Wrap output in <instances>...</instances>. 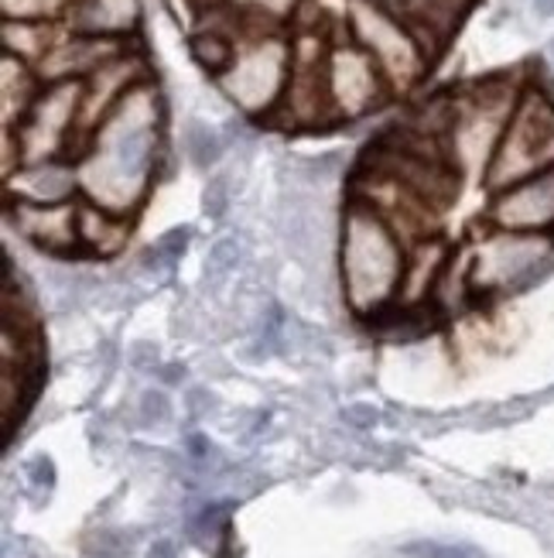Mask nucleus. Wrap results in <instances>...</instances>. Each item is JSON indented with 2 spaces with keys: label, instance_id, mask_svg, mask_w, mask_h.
I'll use <instances>...</instances> for the list:
<instances>
[{
  "label": "nucleus",
  "instance_id": "1",
  "mask_svg": "<svg viewBox=\"0 0 554 558\" xmlns=\"http://www.w3.org/2000/svg\"><path fill=\"white\" fill-rule=\"evenodd\" d=\"M161 120V96L148 80L120 96L76 158L79 196L110 213L134 216L155 182Z\"/></svg>",
  "mask_w": 554,
  "mask_h": 558
},
{
  "label": "nucleus",
  "instance_id": "2",
  "mask_svg": "<svg viewBox=\"0 0 554 558\" xmlns=\"http://www.w3.org/2000/svg\"><path fill=\"white\" fill-rule=\"evenodd\" d=\"M407 260L404 236L391 227L373 203L349 196L340 230V278L343 295L356 319H373L397 302V288Z\"/></svg>",
  "mask_w": 554,
  "mask_h": 558
},
{
  "label": "nucleus",
  "instance_id": "3",
  "mask_svg": "<svg viewBox=\"0 0 554 558\" xmlns=\"http://www.w3.org/2000/svg\"><path fill=\"white\" fill-rule=\"evenodd\" d=\"M346 21L349 38L377 62L391 93H407L424 80L435 52L401 11L383 8L377 0H353Z\"/></svg>",
  "mask_w": 554,
  "mask_h": 558
},
{
  "label": "nucleus",
  "instance_id": "4",
  "mask_svg": "<svg viewBox=\"0 0 554 558\" xmlns=\"http://www.w3.org/2000/svg\"><path fill=\"white\" fill-rule=\"evenodd\" d=\"M554 165V93L538 83H527L517 96V107L503 128L496 155L487 168V189L500 192L520 179H531Z\"/></svg>",
  "mask_w": 554,
  "mask_h": 558
},
{
  "label": "nucleus",
  "instance_id": "5",
  "mask_svg": "<svg viewBox=\"0 0 554 558\" xmlns=\"http://www.w3.org/2000/svg\"><path fill=\"white\" fill-rule=\"evenodd\" d=\"M554 264V233H487L466 257L469 291L479 299L517 295V291L541 281Z\"/></svg>",
  "mask_w": 554,
  "mask_h": 558
},
{
  "label": "nucleus",
  "instance_id": "6",
  "mask_svg": "<svg viewBox=\"0 0 554 558\" xmlns=\"http://www.w3.org/2000/svg\"><path fill=\"white\" fill-rule=\"evenodd\" d=\"M524 86H514L507 80H487L472 86L466 96H459L452 107V124L445 134V151L452 165L463 172L487 175V168L496 155V144L503 137V128L517 107V96Z\"/></svg>",
  "mask_w": 554,
  "mask_h": 558
},
{
  "label": "nucleus",
  "instance_id": "7",
  "mask_svg": "<svg viewBox=\"0 0 554 558\" xmlns=\"http://www.w3.org/2000/svg\"><path fill=\"white\" fill-rule=\"evenodd\" d=\"M287 80H292V41L260 32L254 41L236 48V59L220 76V86L247 117H274L284 104Z\"/></svg>",
  "mask_w": 554,
  "mask_h": 558
},
{
  "label": "nucleus",
  "instance_id": "8",
  "mask_svg": "<svg viewBox=\"0 0 554 558\" xmlns=\"http://www.w3.org/2000/svg\"><path fill=\"white\" fill-rule=\"evenodd\" d=\"M83 120V80L45 83L28 113L21 117L17 128H4L17 137V148L24 165L65 158L79 137Z\"/></svg>",
  "mask_w": 554,
  "mask_h": 558
},
{
  "label": "nucleus",
  "instance_id": "9",
  "mask_svg": "<svg viewBox=\"0 0 554 558\" xmlns=\"http://www.w3.org/2000/svg\"><path fill=\"white\" fill-rule=\"evenodd\" d=\"M391 96L377 62L353 38L329 48V100L335 120H359Z\"/></svg>",
  "mask_w": 554,
  "mask_h": 558
},
{
  "label": "nucleus",
  "instance_id": "10",
  "mask_svg": "<svg viewBox=\"0 0 554 558\" xmlns=\"http://www.w3.org/2000/svg\"><path fill=\"white\" fill-rule=\"evenodd\" d=\"M487 220L496 230L554 233V165L531 179H520L493 192Z\"/></svg>",
  "mask_w": 554,
  "mask_h": 558
},
{
  "label": "nucleus",
  "instance_id": "11",
  "mask_svg": "<svg viewBox=\"0 0 554 558\" xmlns=\"http://www.w3.org/2000/svg\"><path fill=\"white\" fill-rule=\"evenodd\" d=\"M8 220L11 227L28 240V244L69 257L79 254L76 247V203H56V206H41V203H21L8 199Z\"/></svg>",
  "mask_w": 554,
  "mask_h": 558
},
{
  "label": "nucleus",
  "instance_id": "12",
  "mask_svg": "<svg viewBox=\"0 0 554 558\" xmlns=\"http://www.w3.org/2000/svg\"><path fill=\"white\" fill-rule=\"evenodd\" d=\"M452 264V247L442 236H421L407 247L404 275L397 288V302L407 312L428 315V305H435V291Z\"/></svg>",
  "mask_w": 554,
  "mask_h": 558
},
{
  "label": "nucleus",
  "instance_id": "13",
  "mask_svg": "<svg viewBox=\"0 0 554 558\" xmlns=\"http://www.w3.org/2000/svg\"><path fill=\"white\" fill-rule=\"evenodd\" d=\"M127 41L116 38H93V35H65L48 48V56L38 62L41 83H65V80H89L96 69H103L110 59L124 56Z\"/></svg>",
  "mask_w": 554,
  "mask_h": 558
},
{
  "label": "nucleus",
  "instance_id": "14",
  "mask_svg": "<svg viewBox=\"0 0 554 558\" xmlns=\"http://www.w3.org/2000/svg\"><path fill=\"white\" fill-rule=\"evenodd\" d=\"M72 196H79V172L76 161L69 158L28 161L14 175H8V199L56 206V203H72Z\"/></svg>",
  "mask_w": 554,
  "mask_h": 558
},
{
  "label": "nucleus",
  "instance_id": "15",
  "mask_svg": "<svg viewBox=\"0 0 554 558\" xmlns=\"http://www.w3.org/2000/svg\"><path fill=\"white\" fill-rule=\"evenodd\" d=\"M65 28L72 35L127 41L140 28V0H76L65 11Z\"/></svg>",
  "mask_w": 554,
  "mask_h": 558
},
{
  "label": "nucleus",
  "instance_id": "16",
  "mask_svg": "<svg viewBox=\"0 0 554 558\" xmlns=\"http://www.w3.org/2000/svg\"><path fill=\"white\" fill-rule=\"evenodd\" d=\"M131 216L110 213L89 199L76 203V247L86 257H116L127 247Z\"/></svg>",
  "mask_w": 554,
  "mask_h": 558
},
{
  "label": "nucleus",
  "instance_id": "17",
  "mask_svg": "<svg viewBox=\"0 0 554 558\" xmlns=\"http://www.w3.org/2000/svg\"><path fill=\"white\" fill-rule=\"evenodd\" d=\"M476 0H401V14L415 24V32L439 52L442 41L459 28V21L472 11Z\"/></svg>",
  "mask_w": 554,
  "mask_h": 558
},
{
  "label": "nucleus",
  "instance_id": "18",
  "mask_svg": "<svg viewBox=\"0 0 554 558\" xmlns=\"http://www.w3.org/2000/svg\"><path fill=\"white\" fill-rule=\"evenodd\" d=\"M52 32L48 21H8L4 17V52L24 59V62H41L52 48Z\"/></svg>",
  "mask_w": 554,
  "mask_h": 558
},
{
  "label": "nucleus",
  "instance_id": "19",
  "mask_svg": "<svg viewBox=\"0 0 554 558\" xmlns=\"http://www.w3.org/2000/svg\"><path fill=\"white\" fill-rule=\"evenodd\" d=\"M188 48H192V59H196L209 72V76H216V80H220L223 72L233 65V59H236L233 38L226 32H220V28H209V32L192 35Z\"/></svg>",
  "mask_w": 554,
  "mask_h": 558
},
{
  "label": "nucleus",
  "instance_id": "20",
  "mask_svg": "<svg viewBox=\"0 0 554 558\" xmlns=\"http://www.w3.org/2000/svg\"><path fill=\"white\" fill-rule=\"evenodd\" d=\"M301 0H230V8L239 21H254L257 28H278L281 21L295 17Z\"/></svg>",
  "mask_w": 554,
  "mask_h": 558
},
{
  "label": "nucleus",
  "instance_id": "21",
  "mask_svg": "<svg viewBox=\"0 0 554 558\" xmlns=\"http://www.w3.org/2000/svg\"><path fill=\"white\" fill-rule=\"evenodd\" d=\"M182 148L188 155V161L196 168H209L220 161L223 155V137L216 128L202 124V120H192V124L185 128V137H182Z\"/></svg>",
  "mask_w": 554,
  "mask_h": 558
},
{
  "label": "nucleus",
  "instance_id": "22",
  "mask_svg": "<svg viewBox=\"0 0 554 558\" xmlns=\"http://www.w3.org/2000/svg\"><path fill=\"white\" fill-rule=\"evenodd\" d=\"M76 0H4V17L8 21H52L65 17V11Z\"/></svg>",
  "mask_w": 554,
  "mask_h": 558
},
{
  "label": "nucleus",
  "instance_id": "23",
  "mask_svg": "<svg viewBox=\"0 0 554 558\" xmlns=\"http://www.w3.org/2000/svg\"><path fill=\"white\" fill-rule=\"evenodd\" d=\"M236 260H239L236 240L233 236L216 240V244L209 247V254H206V275H230L236 268Z\"/></svg>",
  "mask_w": 554,
  "mask_h": 558
},
{
  "label": "nucleus",
  "instance_id": "24",
  "mask_svg": "<svg viewBox=\"0 0 554 558\" xmlns=\"http://www.w3.org/2000/svg\"><path fill=\"white\" fill-rule=\"evenodd\" d=\"M188 236H192V230L188 227H178V230H168L158 244L148 251V257H155V260H164L168 268L185 254V247H188Z\"/></svg>",
  "mask_w": 554,
  "mask_h": 558
},
{
  "label": "nucleus",
  "instance_id": "25",
  "mask_svg": "<svg viewBox=\"0 0 554 558\" xmlns=\"http://www.w3.org/2000/svg\"><path fill=\"white\" fill-rule=\"evenodd\" d=\"M407 558H479L472 548L463 545H435V542H418L404 548Z\"/></svg>",
  "mask_w": 554,
  "mask_h": 558
},
{
  "label": "nucleus",
  "instance_id": "26",
  "mask_svg": "<svg viewBox=\"0 0 554 558\" xmlns=\"http://www.w3.org/2000/svg\"><path fill=\"white\" fill-rule=\"evenodd\" d=\"M202 206H206V213L209 216H223L226 213V206H230V182L220 175V179H212L209 185H206V192H202Z\"/></svg>",
  "mask_w": 554,
  "mask_h": 558
},
{
  "label": "nucleus",
  "instance_id": "27",
  "mask_svg": "<svg viewBox=\"0 0 554 558\" xmlns=\"http://www.w3.org/2000/svg\"><path fill=\"white\" fill-rule=\"evenodd\" d=\"M28 476L38 490H52L56 487V466H52V459L48 456H35L32 463H28Z\"/></svg>",
  "mask_w": 554,
  "mask_h": 558
},
{
  "label": "nucleus",
  "instance_id": "28",
  "mask_svg": "<svg viewBox=\"0 0 554 558\" xmlns=\"http://www.w3.org/2000/svg\"><path fill=\"white\" fill-rule=\"evenodd\" d=\"M144 422H164L168 418V401L164 395H144Z\"/></svg>",
  "mask_w": 554,
  "mask_h": 558
},
{
  "label": "nucleus",
  "instance_id": "29",
  "mask_svg": "<svg viewBox=\"0 0 554 558\" xmlns=\"http://www.w3.org/2000/svg\"><path fill=\"white\" fill-rule=\"evenodd\" d=\"M346 418H349V422H356V425H373V422H377V411H373V408H367V404H356V408H349V411H346Z\"/></svg>",
  "mask_w": 554,
  "mask_h": 558
},
{
  "label": "nucleus",
  "instance_id": "30",
  "mask_svg": "<svg viewBox=\"0 0 554 558\" xmlns=\"http://www.w3.org/2000/svg\"><path fill=\"white\" fill-rule=\"evenodd\" d=\"M175 555H178V551H175L172 542H155L151 551H148V558H175Z\"/></svg>",
  "mask_w": 554,
  "mask_h": 558
},
{
  "label": "nucleus",
  "instance_id": "31",
  "mask_svg": "<svg viewBox=\"0 0 554 558\" xmlns=\"http://www.w3.org/2000/svg\"><path fill=\"white\" fill-rule=\"evenodd\" d=\"M541 14H554V0H534Z\"/></svg>",
  "mask_w": 554,
  "mask_h": 558
}]
</instances>
